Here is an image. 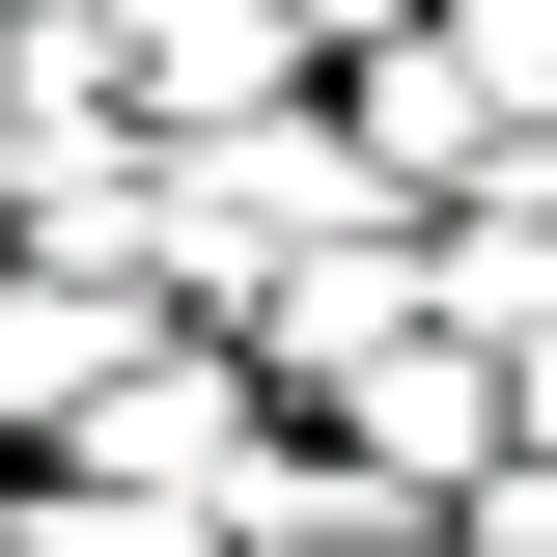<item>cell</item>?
Masks as SVG:
<instances>
[{
	"label": "cell",
	"instance_id": "cell-2",
	"mask_svg": "<svg viewBox=\"0 0 557 557\" xmlns=\"http://www.w3.org/2000/svg\"><path fill=\"white\" fill-rule=\"evenodd\" d=\"M112 84H139V139L307 112V0H112Z\"/></svg>",
	"mask_w": 557,
	"mask_h": 557
},
{
	"label": "cell",
	"instance_id": "cell-7",
	"mask_svg": "<svg viewBox=\"0 0 557 557\" xmlns=\"http://www.w3.org/2000/svg\"><path fill=\"white\" fill-rule=\"evenodd\" d=\"M391 28H418V0H307V57H391Z\"/></svg>",
	"mask_w": 557,
	"mask_h": 557
},
{
	"label": "cell",
	"instance_id": "cell-1",
	"mask_svg": "<svg viewBox=\"0 0 557 557\" xmlns=\"http://www.w3.org/2000/svg\"><path fill=\"white\" fill-rule=\"evenodd\" d=\"M362 223H418V196L362 168L335 112H223V139H139V278H168V307H223V335H251V307H278L307 251H362Z\"/></svg>",
	"mask_w": 557,
	"mask_h": 557
},
{
	"label": "cell",
	"instance_id": "cell-4",
	"mask_svg": "<svg viewBox=\"0 0 557 557\" xmlns=\"http://www.w3.org/2000/svg\"><path fill=\"white\" fill-rule=\"evenodd\" d=\"M0 557H223V530H196V502H139V474H84V446H28Z\"/></svg>",
	"mask_w": 557,
	"mask_h": 557
},
{
	"label": "cell",
	"instance_id": "cell-6",
	"mask_svg": "<svg viewBox=\"0 0 557 557\" xmlns=\"http://www.w3.org/2000/svg\"><path fill=\"white\" fill-rule=\"evenodd\" d=\"M502 446H557V335H502Z\"/></svg>",
	"mask_w": 557,
	"mask_h": 557
},
{
	"label": "cell",
	"instance_id": "cell-3",
	"mask_svg": "<svg viewBox=\"0 0 557 557\" xmlns=\"http://www.w3.org/2000/svg\"><path fill=\"white\" fill-rule=\"evenodd\" d=\"M335 139H362V168H391V196H474V168H502V84L446 57V28H391V57H362V112H335Z\"/></svg>",
	"mask_w": 557,
	"mask_h": 557
},
{
	"label": "cell",
	"instance_id": "cell-5",
	"mask_svg": "<svg viewBox=\"0 0 557 557\" xmlns=\"http://www.w3.org/2000/svg\"><path fill=\"white\" fill-rule=\"evenodd\" d=\"M418 28H446V57H474V84H502V139H530V112H557V0H418Z\"/></svg>",
	"mask_w": 557,
	"mask_h": 557
}]
</instances>
